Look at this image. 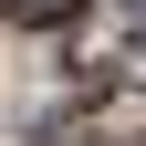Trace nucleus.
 I'll return each instance as SVG.
<instances>
[{"instance_id": "f257e3e1", "label": "nucleus", "mask_w": 146, "mask_h": 146, "mask_svg": "<svg viewBox=\"0 0 146 146\" xmlns=\"http://www.w3.org/2000/svg\"><path fill=\"white\" fill-rule=\"evenodd\" d=\"M115 84H146V0H125L115 21H104V52H94Z\"/></svg>"}, {"instance_id": "f03ea898", "label": "nucleus", "mask_w": 146, "mask_h": 146, "mask_svg": "<svg viewBox=\"0 0 146 146\" xmlns=\"http://www.w3.org/2000/svg\"><path fill=\"white\" fill-rule=\"evenodd\" d=\"M0 11H11V21H31V31H52V21H73L84 0H0Z\"/></svg>"}]
</instances>
